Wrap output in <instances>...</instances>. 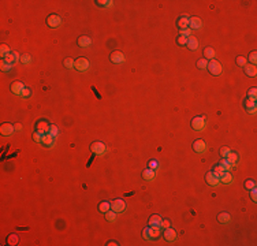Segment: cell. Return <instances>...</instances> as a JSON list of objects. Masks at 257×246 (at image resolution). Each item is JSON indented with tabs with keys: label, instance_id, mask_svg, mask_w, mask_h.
<instances>
[{
	"label": "cell",
	"instance_id": "cell-8",
	"mask_svg": "<svg viewBox=\"0 0 257 246\" xmlns=\"http://www.w3.org/2000/svg\"><path fill=\"white\" fill-rule=\"evenodd\" d=\"M14 131H15V127L11 125V123H8V122L3 123V125L0 126V133H2V136H4V137L13 136Z\"/></svg>",
	"mask_w": 257,
	"mask_h": 246
},
{
	"label": "cell",
	"instance_id": "cell-12",
	"mask_svg": "<svg viewBox=\"0 0 257 246\" xmlns=\"http://www.w3.org/2000/svg\"><path fill=\"white\" fill-rule=\"evenodd\" d=\"M24 89H25V85L22 84L21 81H15V82H13V85H11V92H13L14 95L21 96L22 92H24Z\"/></svg>",
	"mask_w": 257,
	"mask_h": 246
},
{
	"label": "cell",
	"instance_id": "cell-15",
	"mask_svg": "<svg viewBox=\"0 0 257 246\" xmlns=\"http://www.w3.org/2000/svg\"><path fill=\"white\" fill-rule=\"evenodd\" d=\"M77 43H78V47H81V48H88L92 45V40H90L89 36H79Z\"/></svg>",
	"mask_w": 257,
	"mask_h": 246
},
{
	"label": "cell",
	"instance_id": "cell-30",
	"mask_svg": "<svg viewBox=\"0 0 257 246\" xmlns=\"http://www.w3.org/2000/svg\"><path fill=\"white\" fill-rule=\"evenodd\" d=\"M222 166V168H223V171H230V170H233L234 167L231 166V164L228 163V160L227 159H222L220 160V163H219Z\"/></svg>",
	"mask_w": 257,
	"mask_h": 246
},
{
	"label": "cell",
	"instance_id": "cell-4",
	"mask_svg": "<svg viewBox=\"0 0 257 246\" xmlns=\"http://www.w3.org/2000/svg\"><path fill=\"white\" fill-rule=\"evenodd\" d=\"M74 69L77 70V71H86V70L89 69V60L84 56L75 59L74 62Z\"/></svg>",
	"mask_w": 257,
	"mask_h": 246
},
{
	"label": "cell",
	"instance_id": "cell-10",
	"mask_svg": "<svg viewBox=\"0 0 257 246\" xmlns=\"http://www.w3.org/2000/svg\"><path fill=\"white\" fill-rule=\"evenodd\" d=\"M163 237L167 242H174L176 239V233H175V230L174 228H171V227H167V228H164Z\"/></svg>",
	"mask_w": 257,
	"mask_h": 246
},
{
	"label": "cell",
	"instance_id": "cell-19",
	"mask_svg": "<svg viewBox=\"0 0 257 246\" xmlns=\"http://www.w3.org/2000/svg\"><path fill=\"white\" fill-rule=\"evenodd\" d=\"M244 105H245V110H246L249 114H256V101H252V100L246 99L244 103Z\"/></svg>",
	"mask_w": 257,
	"mask_h": 246
},
{
	"label": "cell",
	"instance_id": "cell-52",
	"mask_svg": "<svg viewBox=\"0 0 257 246\" xmlns=\"http://www.w3.org/2000/svg\"><path fill=\"white\" fill-rule=\"evenodd\" d=\"M249 192H250V197H252V200L256 202V201H257V190H256V187H253L252 190H249Z\"/></svg>",
	"mask_w": 257,
	"mask_h": 246
},
{
	"label": "cell",
	"instance_id": "cell-5",
	"mask_svg": "<svg viewBox=\"0 0 257 246\" xmlns=\"http://www.w3.org/2000/svg\"><path fill=\"white\" fill-rule=\"evenodd\" d=\"M60 23H62V18H60L59 15H56V14H51V15L47 18V25L52 29L59 28Z\"/></svg>",
	"mask_w": 257,
	"mask_h": 246
},
{
	"label": "cell",
	"instance_id": "cell-16",
	"mask_svg": "<svg viewBox=\"0 0 257 246\" xmlns=\"http://www.w3.org/2000/svg\"><path fill=\"white\" fill-rule=\"evenodd\" d=\"M21 56L17 54V52H10V54H7L4 58H3V60H4L6 63H8V64H13V63H15L17 60H19Z\"/></svg>",
	"mask_w": 257,
	"mask_h": 246
},
{
	"label": "cell",
	"instance_id": "cell-36",
	"mask_svg": "<svg viewBox=\"0 0 257 246\" xmlns=\"http://www.w3.org/2000/svg\"><path fill=\"white\" fill-rule=\"evenodd\" d=\"M58 133H59V130H58V126H56V125H54V123H52V125H50V130H48V134H51V136H52V137H54V138H55V137L58 136Z\"/></svg>",
	"mask_w": 257,
	"mask_h": 246
},
{
	"label": "cell",
	"instance_id": "cell-26",
	"mask_svg": "<svg viewBox=\"0 0 257 246\" xmlns=\"http://www.w3.org/2000/svg\"><path fill=\"white\" fill-rule=\"evenodd\" d=\"M226 159L228 160V163L231 164L233 167H235L237 163H238V160H239V156H238V153H235V152H230Z\"/></svg>",
	"mask_w": 257,
	"mask_h": 246
},
{
	"label": "cell",
	"instance_id": "cell-25",
	"mask_svg": "<svg viewBox=\"0 0 257 246\" xmlns=\"http://www.w3.org/2000/svg\"><path fill=\"white\" fill-rule=\"evenodd\" d=\"M244 71L248 77H256L257 69H256V66H253V64H246L245 66V69H244Z\"/></svg>",
	"mask_w": 257,
	"mask_h": 246
},
{
	"label": "cell",
	"instance_id": "cell-20",
	"mask_svg": "<svg viewBox=\"0 0 257 246\" xmlns=\"http://www.w3.org/2000/svg\"><path fill=\"white\" fill-rule=\"evenodd\" d=\"M176 25H178L179 30H183V29H187V28H189V17H186V15L181 17L179 19L176 21Z\"/></svg>",
	"mask_w": 257,
	"mask_h": 246
},
{
	"label": "cell",
	"instance_id": "cell-44",
	"mask_svg": "<svg viewBox=\"0 0 257 246\" xmlns=\"http://www.w3.org/2000/svg\"><path fill=\"white\" fill-rule=\"evenodd\" d=\"M30 60H32V58H30L29 55H26V54H25V55H22L21 59H19V62H21V63H24V64H29Z\"/></svg>",
	"mask_w": 257,
	"mask_h": 246
},
{
	"label": "cell",
	"instance_id": "cell-23",
	"mask_svg": "<svg viewBox=\"0 0 257 246\" xmlns=\"http://www.w3.org/2000/svg\"><path fill=\"white\" fill-rule=\"evenodd\" d=\"M230 220H231V218H230L227 212H222V213L218 215V222L220 224H227V223H230Z\"/></svg>",
	"mask_w": 257,
	"mask_h": 246
},
{
	"label": "cell",
	"instance_id": "cell-48",
	"mask_svg": "<svg viewBox=\"0 0 257 246\" xmlns=\"http://www.w3.org/2000/svg\"><path fill=\"white\" fill-rule=\"evenodd\" d=\"M190 33H191V30H190V29H183V30H179V36L181 37H186V38H187V37H190Z\"/></svg>",
	"mask_w": 257,
	"mask_h": 246
},
{
	"label": "cell",
	"instance_id": "cell-32",
	"mask_svg": "<svg viewBox=\"0 0 257 246\" xmlns=\"http://www.w3.org/2000/svg\"><path fill=\"white\" fill-rule=\"evenodd\" d=\"M74 59L73 58H66L63 60V64H64V67L66 69H69V70H71V69H74Z\"/></svg>",
	"mask_w": 257,
	"mask_h": 246
},
{
	"label": "cell",
	"instance_id": "cell-46",
	"mask_svg": "<svg viewBox=\"0 0 257 246\" xmlns=\"http://www.w3.org/2000/svg\"><path fill=\"white\" fill-rule=\"evenodd\" d=\"M157 167H159L157 160H149V161H148V168H150V170H156Z\"/></svg>",
	"mask_w": 257,
	"mask_h": 246
},
{
	"label": "cell",
	"instance_id": "cell-53",
	"mask_svg": "<svg viewBox=\"0 0 257 246\" xmlns=\"http://www.w3.org/2000/svg\"><path fill=\"white\" fill-rule=\"evenodd\" d=\"M161 227H163V228H167V227H170V220H163V222H161Z\"/></svg>",
	"mask_w": 257,
	"mask_h": 246
},
{
	"label": "cell",
	"instance_id": "cell-22",
	"mask_svg": "<svg viewBox=\"0 0 257 246\" xmlns=\"http://www.w3.org/2000/svg\"><path fill=\"white\" fill-rule=\"evenodd\" d=\"M156 174H155V170H150V168H146L142 171V178L145 181H153Z\"/></svg>",
	"mask_w": 257,
	"mask_h": 246
},
{
	"label": "cell",
	"instance_id": "cell-34",
	"mask_svg": "<svg viewBox=\"0 0 257 246\" xmlns=\"http://www.w3.org/2000/svg\"><path fill=\"white\" fill-rule=\"evenodd\" d=\"M256 96H257V89L256 88H250L248 90V99L252 101H256Z\"/></svg>",
	"mask_w": 257,
	"mask_h": 246
},
{
	"label": "cell",
	"instance_id": "cell-41",
	"mask_svg": "<svg viewBox=\"0 0 257 246\" xmlns=\"http://www.w3.org/2000/svg\"><path fill=\"white\" fill-rule=\"evenodd\" d=\"M249 62H250L253 66L256 64V62H257V52L256 51H252L250 54H249Z\"/></svg>",
	"mask_w": 257,
	"mask_h": 246
},
{
	"label": "cell",
	"instance_id": "cell-38",
	"mask_svg": "<svg viewBox=\"0 0 257 246\" xmlns=\"http://www.w3.org/2000/svg\"><path fill=\"white\" fill-rule=\"evenodd\" d=\"M207 66H208V60H207V59L202 58V59H198V60H197V67L200 70H205Z\"/></svg>",
	"mask_w": 257,
	"mask_h": 246
},
{
	"label": "cell",
	"instance_id": "cell-27",
	"mask_svg": "<svg viewBox=\"0 0 257 246\" xmlns=\"http://www.w3.org/2000/svg\"><path fill=\"white\" fill-rule=\"evenodd\" d=\"M215 58V49L211 47H207L205 49H204V59H207V60H212V59Z\"/></svg>",
	"mask_w": 257,
	"mask_h": 246
},
{
	"label": "cell",
	"instance_id": "cell-6",
	"mask_svg": "<svg viewBox=\"0 0 257 246\" xmlns=\"http://www.w3.org/2000/svg\"><path fill=\"white\" fill-rule=\"evenodd\" d=\"M124 208H126V202L122 200V198H116L111 202V209L115 211L116 213H120V212L124 211Z\"/></svg>",
	"mask_w": 257,
	"mask_h": 246
},
{
	"label": "cell",
	"instance_id": "cell-24",
	"mask_svg": "<svg viewBox=\"0 0 257 246\" xmlns=\"http://www.w3.org/2000/svg\"><path fill=\"white\" fill-rule=\"evenodd\" d=\"M41 144L45 145V146H52V145L55 144V138L51 136V134H44V137H43V141H41Z\"/></svg>",
	"mask_w": 257,
	"mask_h": 246
},
{
	"label": "cell",
	"instance_id": "cell-49",
	"mask_svg": "<svg viewBox=\"0 0 257 246\" xmlns=\"http://www.w3.org/2000/svg\"><path fill=\"white\" fill-rule=\"evenodd\" d=\"M186 43H187V38H186V37H178V38H176V44H178V45H181V47H183V45H186Z\"/></svg>",
	"mask_w": 257,
	"mask_h": 246
},
{
	"label": "cell",
	"instance_id": "cell-39",
	"mask_svg": "<svg viewBox=\"0 0 257 246\" xmlns=\"http://www.w3.org/2000/svg\"><path fill=\"white\" fill-rule=\"evenodd\" d=\"M244 186H245V189L248 190H252L253 187H256V182L253 181V179H248V181H245V183H244Z\"/></svg>",
	"mask_w": 257,
	"mask_h": 246
},
{
	"label": "cell",
	"instance_id": "cell-50",
	"mask_svg": "<svg viewBox=\"0 0 257 246\" xmlns=\"http://www.w3.org/2000/svg\"><path fill=\"white\" fill-rule=\"evenodd\" d=\"M213 172L216 174V175H219V177H220V175H222L223 172H224V171H223V168H222V166H220V164H218V166H215Z\"/></svg>",
	"mask_w": 257,
	"mask_h": 246
},
{
	"label": "cell",
	"instance_id": "cell-9",
	"mask_svg": "<svg viewBox=\"0 0 257 246\" xmlns=\"http://www.w3.org/2000/svg\"><path fill=\"white\" fill-rule=\"evenodd\" d=\"M207 149H208V146H207V144L204 140H196L194 142H193V151L197 152V153H204Z\"/></svg>",
	"mask_w": 257,
	"mask_h": 246
},
{
	"label": "cell",
	"instance_id": "cell-3",
	"mask_svg": "<svg viewBox=\"0 0 257 246\" xmlns=\"http://www.w3.org/2000/svg\"><path fill=\"white\" fill-rule=\"evenodd\" d=\"M90 151H92L93 155L101 156V155L105 153L107 148H105V145L101 142V141H94V142H92V145H90Z\"/></svg>",
	"mask_w": 257,
	"mask_h": 246
},
{
	"label": "cell",
	"instance_id": "cell-37",
	"mask_svg": "<svg viewBox=\"0 0 257 246\" xmlns=\"http://www.w3.org/2000/svg\"><path fill=\"white\" fill-rule=\"evenodd\" d=\"M142 237H144V239H146V241L152 239V235H150V226L142 230Z\"/></svg>",
	"mask_w": 257,
	"mask_h": 246
},
{
	"label": "cell",
	"instance_id": "cell-43",
	"mask_svg": "<svg viewBox=\"0 0 257 246\" xmlns=\"http://www.w3.org/2000/svg\"><path fill=\"white\" fill-rule=\"evenodd\" d=\"M96 4L101 6V7H109V6H112V2L111 0H108V2H105V0H97Z\"/></svg>",
	"mask_w": 257,
	"mask_h": 246
},
{
	"label": "cell",
	"instance_id": "cell-17",
	"mask_svg": "<svg viewBox=\"0 0 257 246\" xmlns=\"http://www.w3.org/2000/svg\"><path fill=\"white\" fill-rule=\"evenodd\" d=\"M161 222H163V219H161L160 215H150V218H149V226L150 227L156 226V227H160L161 228Z\"/></svg>",
	"mask_w": 257,
	"mask_h": 246
},
{
	"label": "cell",
	"instance_id": "cell-28",
	"mask_svg": "<svg viewBox=\"0 0 257 246\" xmlns=\"http://www.w3.org/2000/svg\"><path fill=\"white\" fill-rule=\"evenodd\" d=\"M109 209H111V202H108V201H103V202L99 204V211L101 213H105Z\"/></svg>",
	"mask_w": 257,
	"mask_h": 246
},
{
	"label": "cell",
	"instance_id": "cell-45",
	"mask_svg": "<svg viewBox=\"0 0 257 246\" xmlns=\"http://www.w3.org/2000/svg\"><path fill=\"white\" fill-rule=\"evenodd\" d=\"M230 152H231V151H230V148H227V146H223V148L220 149V156H222L223 159H226V157H227V155L230 153Z\"/></svg>",
	"mask_w": 257,
	"mask_h": 246
},
{
	"label": "cell",
	"instance_id": "cell-47",
	"mask_svg": "<svg viewBox=\"0 0 257 246\" xmlns=\"http://www.w3.org/2000/svg\"><path fill=\"white\" fill-rule=\"evenodd\" d=\"M0 67H2L3 71H10V70H11V64L6 63L4 60H3V59H2V63H0Z\"/></svg>",
	"mask_w": 257,
	"mask_h": 246
},
{
	"label": "cell",
	"instance_id": "cell-54",
	"mask_svg": "<svg viewBox=\"0 0 257 246\" xmlns=\"http://www.w3.org/2000/svg\"><path fill=\"white\" fill-rule=\"evenodd\" d=\"M14 127H15V130H18V131H21V130H22V125H21V123H17V125L14 126Z\"/></svg>",
	"mask_w": 257,
	"mask_h": 246
},
{
	"label": "cell",
	"instance_id": "cell-51",
	"mask_svg": "<svg viewBox=\"0 0 257 246\" xmlns=\"http://www.w3.org/2000/svg\"><path fill=\"white\" fill-rule=\"evenodd\" d=\"M21 96H22V97H25V99H28V97H30V96H32V90H30L29 88H25Z\"/></svg>",
	"mask_w": 257,
	"mask_h": 246
},
{
	"label": "cell",
	"instance_id": "cell-40",
	"mask_svg": "<svg viewBox=\"0 0 257 246\" xmlns=\"http://www.w3.org/2000/svg\"><path fill=\"white\" fill-rule=\"evenodd\" d=\"M43 137H44V134H43V133L34 131V134H33V141H34V142L41 144V141H43Z\"/></svg>",
	"mask_w": 257,
	"mask_h": 246
},
{
	"label": "cell",
	"instance_id": "cell-13",
	"mask_svg": "<svg viewBox=\"0 0 257 246\" xmlns=\"http://www.w3.org/2000/svg\"><path fill=\"white\" fill-rule=\"evenodd\" d=\"M202 26V21L198 17H191L189 18V29H194V30H197V29H200Z\"/></svg>",
	"mask_w": 257,
	"mask_h": 246
},
{
	"label": "cell",
	"instance_id": "cell-18",
	"mask_svg": "<svg viewBox=\"0 0 257 246\" xmlns=\"http://www.w3.org/2000/svg\"><path fill=\"white\" fill-rule=\"evenodd\" d=\"M186 47L189 48L190 51H196L198 48V40L194 36H190L187 37V43H186Z\"/></svg>",
	"mask_w": 257,
	"mask_h": 246
},
{
	"label": "cell",
	"instance_id": "cell-31",
	"mask_svg": "<svg viewBox=\"0 0 257 246\" xmlns=\"http://www.w3.org/2000/svg\"><path fill=\"white\" fill-rule=\"evenodd\" d=\"M150 235H152V239H157L160 237V227H150Z\"/></svg>",
	"mask_w": 257,
	"mask_h": 246
},
{
	"label": "cell",
	"instance_id": "cell-2",
	"mask_svg": "<svg viewBox=\"0 0 257 246\" xmlns=\"http://www.w3.org/2000/svg\"><path fill=\"white\" fill-rule=\"evenodd\" d=\"M207 125V119L205 116H196L191 120V129L196 130V131H201V130L205 129Z\"/></svg>",
	"mask_w": 257,
	"mask_h": 246
},
{
	"label": "cell",
	"instance_id": "cell-7",
	"mask_svg": "<svg viewBox=\"0 0 257 246\" xmlns=\"http://www.w3.org/2000/svg\"><path fill=\"white\" fill-rule=\"evenodd\" d=\"M205 182L209 186H218L220 183V179H219V175H216L213 171H211V172L205 174Z\"/></svg>",
	"mask_w": 257,
	"mask_h": 246
},
{
	"label": "cell",
	"instance_id": "cell-35",
	"mask_svg": "<svg viewBox=\"0 0 257 246\" xmlns=\"http://www.w3.org/2000/svg\"><path fill=\"white\" fill-rule=\"evenodd\" d=\"M18 241H19V237H18L17 234H11V235H8V238H7V242H8L10 245H17Z\"/></svg>",
	"mask_w": 257,
	"mask_h": 246
},
{
	"label": "cell",
	"instance_id": "cell-33",
	"mask_svg": "<svg viewBox=\"0 0 257 246\" xmlns=\"http://www.w3.org/2000/svg\"><path fill=\"white\" fill-rule=\"evenodd\" d=\"M10 52H11V49L7 44H2V45H0V55H2V58H4L7 54H10Z\"/></svg>",
	"mask_w": 257,
	"mask_h": 246
},
{
	"label": "cell",
	"instance_id": "cell-42",
	"mask_svg": "<svg viewBox=\"0 0 257 246\" xmlns=\"http://www.w3.org/2000/svg\"><path fill=\"white\" fill-rule=\"evenodd\" d=\"M237 64L241 66V67H245V66L248 64V59L244 58V56H238V58H237Z\"/></svg>",
	"mask_w": 257,
	"mask_h": 246
},
{
	"label": "cell",
	"instance_id": "cell-14",
	"mask_svg": "<svg viewBox=\"0 0 257 246\" xmlns=\"http://www.w3.org/2000/svg\"><path fill=\"white\" fill-rule=\"evenodd\" d=\"M109 59H111V62H112V63L118 64V63L124 62V55H123L120 51H114L111 55H109Z\"/></svg>",
	"mask_w": 257,
	"mask_h": 246
},
{
	"label": "cell",
	"instance_id": "cell-21",
	"mask_svg": "<svg viewBox=\"0 0 257 246\" xmlns=\"http://www.w3.org/2000/svg\"><path fill=\"white\" fill-rule=\"evenodd\" d=\"M219 179H220L222 183H226V185H230L233 182V177L231 174H230V171H224L220 177H219Z\"/></svg>",
	"mask_w": 257,
	"mask_h": 246
},
{
	"label": "cell",
	"instance_id": "cell-29",
	"mask_svg": "<svg viewBox=\"0 0 257 246\" xmlns=\"http://www.w3.org/2000/svg\"><path fill=\"white\" fill-rule=\"evenodd\" d=\"M105 219H107V222H115L116 220V212L115 211H112V209H109L105 212Z\"/></svg>",
	"mask_w": 257,
	"mask_h": 246
},
{
	"label": "cell",
	"instance_id": "cell-11",
	"mask_svg": "<svg viewBox=\"0 0 257 246\" xmlns=\"http://www.w3.org/2000/svg\"><path fill=\"white\" fill-rule=\"evenodd\" d=\"M48 130H50V123H48L47 120H39L36 123V131L39 133H43V134H47Z\"/></svg>",
	"mask_w": 257,
	"mask_h": 246
},
{
	"label": "cell",
	"instance_id": "cell-1",
	"mask_svg": "<svg viewBox=\"0 0 257 246\" xmlns=\"http://www.w3.org/2000/svg\"><path fill=\"white\" fill-rule=\"evenodd\" d=\"M207 69H208V71L212 74V75H220V74H222V64H220V62L215 60V59H212V60L208 62Z\"/></svg>",
	"mask_w": 257,
	"mask_h": 246
}]
</instances>
